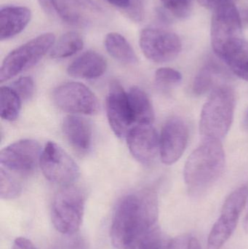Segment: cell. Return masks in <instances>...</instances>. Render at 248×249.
Segmentation results:
<instances>
[{
	"instance_id": "obj_29",
	"label": "cell",
	"mask_w": 248,
	"mask_h": 249,
	"mask_svg": "<svg viewBox=\"0 0 248 249\" xmlns=\"http://www.w3.org/2000/svg\"><path fill=\"white\" fill-rule=\"evenodd\" d=\"M182 75L179 71L171 68H160L155 73V81L158 86L167 88L179 84Z\"/></svg>"
},
{
	"instance_id": "obj_30",
	"label": "cell",
	"mask_w": 248,
	"mask_h": 249,
	"mask_svg": "<svg viewBox=\"0 0 248 249\" xmlns=\"http://www.w3.org/2000/svg\"><path fill=\"white\" fill-rule=\"evenodd\" d=\"M10 88L20 96L21 100H29L34 92V83L33 79L30 77H23L17 79Z\"/></svg>"
},
{
	"instance_id": "obj_33",
	"label": "cell",
	"mask_w": 248,
	"mask_h": 249,
	"mask_svg": "<svg viewBox=\"0 0 248 249\" xmlns=\"http://www.w3.org/2000/svg\"><path fill=\"white\" fill-rule=\"evenodd\" d=\"M12 249H36L32 241L23 237H18L13 242Z\"/></svg>"
},
{
	"instance_id": "obj_20",
	"label": "cell",
	"mask_w": 248,
	"mask_h": 249,
	"mask_svg": "<svg viewBox=\"0 0 248 249\" xmlns=\"http://www.w3.org/2000/svg\"><path fill=\"white\" fill-rule=\"evenodd\" d=\"M128 95L135 124H152L154 120V109L147 93L139 88L133 87Z\"/></svg>"
},
{
	"instance_id": "obj_34",
	"label": "cell",
	"mask_w": 248,
	"mask_h": 249,
	"mask_svg": "<svg viewBox=\"0 0 248 249\" xmlns=\"http://www.w3.org/2000/svg\"><path fill=\"white\" fill-rule=\"evenodd\" d=\"M187 249H202L198 238H194V237L189 238Z\"/></svg>"
},
{
	"instance_id": "obj_27",
	"label": "cell",
	"mask_w": 248,
	"mask_h": 249,
	"mask_svg": "<svg viewBox=\"0 0 248 249\" xmlns=\"http://www.w3.org/2000/svg\"><path fill=\"white\" fill-rule=\"evenodd\" d=\"M194 0H160L163 7L178 18L187 17L192 10Z\"/></svg>"
},
{
	"instance_id": "obj_8",
	"label": "cell",
	"mask_w": 248,
	"mask_h": 249,
	"mask_svg": "<svg viewBox=\"0 0 248 249\" xmlns=\"http://www.w3.org/2000/svg\"><path fill=\"white\" fill-rule=\"evenodd\" d=\"M139 44L144 55L155 63L173 61L182 49V41L176 34L158 28L143 29Z\"/></svg>"
},
{
	"instance_id": "obj_6",
	"label": "cell",
	"mask_w": 248,
	"mask_h": 249,
	"mask_svg": "<svg viewBox=\"0 0 248 249\" xmlns=\"http://www.w3.org/2000/svg\"><path fill=\"white\" fill-rule=\"evenodd\" d=\"M248 189L241 187L226 199L221 216L216 221L208 239V249H221L235 231L240 214L247 202Z\"/></svg>"
},
{
	"instance_id": "obj_15",
	"label": "cell",
	"mask_w": 248,
	"mask_h": 249,
	"mask_svg": "<svg viewBox=\"0 0 248 249\" xmlns=\"http://www.w3.org/2000/svg\"><path fill=\"white\" fill-rule=\"evenodd\" d=\"M133 158L143 165H151L160 152V138L151 124H136L127 136Z\"/></svg>"
},
{
	"instance_id": "obj_13",
	"label": "cell",
	"mask_w": 248,
	"mask_h": 249,
	"mask_svg": "<svg viewBox=\"0 0 248 249\" xmlns=\"http://www.w3.org/2000/svg\"><path fill=\"white\" fill-rule=\"evenodd\" d=\"M50 3L64 21L73 26H93L104 17L103 9L93 0H50Z\"/></svg>"
},
{
	"instance_id": "obj_11",
	"label": "cell",
	"mask_w": 248,
	"mask_h": 249,
	"mask_svg": "<svg viewBox=\"0 0 248 249\" xmlns=\"http://www.w3.org/2000/svg\"><path fill=\"white\" fill-rule=\"evenodd\" d=\"M42 152L36 141L23 139L15 142L1 151V168L20 175H28L39 163Z\"/></svg>"
},
{
	"instance_id": "obj_32",
	"label": "cell",
	"mask_w": 248,
	"mask_h": 249,
	"mask_svg": "<svg viewBox=\"0 0 248 249\" xmlns=\"http://www.w3.org/2000/svg\"><path fill=\"white\" fill-rule=\"evenodd\" d=\"M107 2L128 13L138 0H106Z\"/></svg>"
},
{
	"instance_id": "obj_24",
	"label": "cell",
	"mask_w": 248,
	"mask_h": 249,
	"mask_svg": "<svg viewBox=\"0 0 248 249\" xmlns=\"http://www.w3.org/2000/svg\"><path fill=\"white\" fill-rule=\"evenodd\" d=\"M84 46L83 37L74 32H67L54 44L50 52V57L55 59L71 56L81 51Z\"/></svg>"
},
{
	"instance_id": "obj_3",
	"label": "cell",
	"mask_w": 248,
	"mask_h": 249,
	"mask_svg": "<svg viewBox=\"0 0 248 249\" xmlns=\"http://www.w3.org/2000/svg\"><path fill=\"white\" fill-rule=\"evenodd\" d=\"M234 109V90L227 86L214 89L201 112L199 130L204 139L222 140L232 124Z\"/></svg>"
},
{
	"instance_id": "obj_31",
	"label": "cell",
	"mask_w": 248,
	"mask_h": 249,
	"mask_svg": "<svg viewBox=\"0 0 248 249\" xmlns=\"http://www.w3.org/2000/svg\"><path fill=\"white\" fill-rule=\"evenodd\" d=\"M234 1L235 0H199V2L203 7L214 10L221 6L234 4Z\"/></svg>"
},
{
	"instance_id": "obj_14",
	"label": "cell",
	"mask_w": 248,
	"mask_h": 249,
	"mask_svg": "<svg viewBox=\"0 0 248 249\" xmlns=\"http://www.w3.org/2000/svg\"><path fill=\"white\" fill-rule=\"evenodd\" d=\"M189 130L183 120L173 118L163 126L160 137V154L165 165L180 159L187 146Z\"/></svg>"
},
{
	"instance_id": "obj_37",
	"label": "cell",
	"mask_w": 248,
	"mask_h": 249,
	"mask_svg": "<svg viewBox=\"0 0 248 249\" xmlns=\"http://www.w3.org/2000/svg\"><path fill=\"white\" fill-rule=\"evenodd\" d=\"M242 18H243V20L246 22V23H248V10H246V11L243 13V14L241 16Z\"/></svg>"
},
{
	"instance_id": "obj_12",
	"label": "cell",
	"mask_w": 248,
	"mask_h": 249,
	"mask_svg": "<svg viewBox=\"0 0 248 249\" xmlns=\"http://www.w3.org/2000/svg\"><path fill=\"white\" fill-rule=\"evenodd\" d=\"M108 121L115 134L127 137L135 124L128 93L117 81L112 82L106 98Z\"/></svg>"
},
{
	"instance_id": "obj_28",
	"label": "cell",
	"mask_w": 248,
	"mask_h": 249,
	"mask_svg": "<svg viewBox=\"0 0 248 249\" xmlns=\"http://www.w3.org/2000/svg\"><path fill=\"white\" fill-rule=\"evenodd\" d=\"M63 235L52 244L50 249H87L85 239L77 232Z\"/></svg>"
},
{
	"instance_id": "obj_25",
	"label": "cell",
	"mask_w": 248,
	"mask_h": 249,
	"mask_svg": "<svg viewBox=\"0 0 248 249\" xmlns=\"http://www.w3.org/2000/svg\"><path fill=\"white\" fill-rule=\"evenodd\" d=\"M1 118L4 121H16L21 109V99L8 86H2L0 90Z\"/></svg>"
},
{
	"instance_id": "obj_21",
	"label": "cell",
	"mask_w": 248,
	"mask_h": 249,
	"mask_svg": "<svg viewBox=\"0 0 248 249\" xmlns=\"http://www.w3.org/2000/svg\"><path fill=\"white\" fill-rule=\"evenodd\" d=\"M106 51L116 61L129 65L138 63V58L133 48L120 34L111 32L105 38Z\"/></svg>"
},
{
	"instance_id": "obj_18",
	"label": "cell",
	"mask_w": 248,
	"mask_h": 249,
	"mask_svg": "<svg viewBox=\"0 0 248 249\" xmlns=\"http://www.w3.org/2000/svg\"><path fill=\"white\" fill-rule=\"evenodd\" d=\"M107 63L103 55L89 51L82 54L68 66V74L77 78L92 80L101 77L106 70Z\"/></svg>"
},
{
	"instance_id": "obj_4",
	"label": "cell",
	"mask_w": 248,
	"mask_h": 249,
	"mask_svg": "<svg viewBox=\"0 0 248 249\" xmlns=\"http://www.w3.org/2000/svg\"><path fill=\"white\" fill-rule=\"evenodd\" d=\"M85 195L80 187L68 185L55 195L51 209L54 228L63 235L77 233L83 223Z\"/></svg>"
},
{
	"instance_id": "obj_10",
	"label": "cell",
	"mask_w": 248,
	"mask_h": 249,
	"mask_svg": "<svg viewBox=\"0 0 248 249\" xmlns=\"http://www.w3.org/2000/svg\"><path fill=\"white\" fill-rule=\"evenodd\" d=\"M54 102L62 110L71 113L93 115L100 105L96 95L80 83H67L58 86L52 94Z\"/></svg>"
},
{
	"instance_id": "obj_7",
	"label": "cell",
	"mask_w": 248,
	"mask_h": 249,
	"mask_svg": "<svg viewBox=\"0 0 248 249\" xmlns=\"http://www.w3.org/2000/svg\"><path fill=\"white\" fill-rule=\"evenodd\" d=\"M39 165L47 179L64 187L72 184L80 176V168L75 161L55 142L46 143Z\"/></svg>"
},
{
	"instance_id": "obj_36",
	"label": "cell",
	"mask_w": 248,
	"mask_h": 249,
	"mask_svg": "<svg viewBox=\"0 0 248 249\" xmlns=\"http://www.w3.org/2000/svg\"><path fill=\"white\" fill-rule=\"evenodd\" d=\"M243 226H244L245 231L248 233V211L246 218H245L244 225H243Z\"/></svg>"
},
{
	"instance_id": "obj_23",
	"label": "cell",
	"mask_w": 248,
	"mask_h": 249,
	"mask_svg": "<svg viewBox=\"0 0 248 249\" xmlns=\"http://www.w3.org/2000/svg\"><path fill=\"white\" fill-rule=\"evenodd\" d=\"M126 249H175L173 238L155 226L134 241Z\"/></svg>"
},
{
	"instance_id": "obj_16",
	"label": "cell",
	"mask_w": 248,
	"mask_h": 249,
	"mask_svg": "<svg viewBox=\"0 0 248 249\" xmlns=\"http://www.w3.org/2000/svg\"><path fill=\"white\" fill-rule=\"evenodd\" d=\"M32 13L24 6H2L0 9V39L7 40L21 33L30 22Z\"/></svg>"
},
{
	"instance_id": "obj_9",
	"label": "cell",
	"mask_w": 248,
	"mask_h": 249,
	"mask_svg": "<svg viewBox=\"0 0 248 249\" xmlns=\"http://www.w3.org/2000/svg\"><path fill=\"white\" fill-rule=\"evenodd\" d=\"M211 43L217 55L230 42L243 38L242 17L234 4L214 10L211 20Z\"/></svg>"
},
{
	"instance_id": "obj_17",
	"label": "cell",
	"mask_w": 248,
	"mask_h": 249,
	"mask_svg": "<svg viewBox=\"0 0 248 249\" xmlns=\"http://www.w3.org/2000/svg\"><path fill=\"white\" fill-rule=\"evenodd\" d=\"M63 132L67 141L77 152L84 153L91 147L93 133L90 122L77 115H68L64 120Z\"/></svg>"
},
{
	"instance_id": "obj_5",
	"label": "cell",
	"mask_w": 248,
	"mask_h": 249,
	"mask_svg": "<svg viewBox=\"0 0 248 249\" xmlns=\"http://www.w3.org/2000/svg\"><path fill=\"white\" fill-rule=\"evenodd\" d=\"M55 43V35L52 33H45L13 50L6 56L1 64V83L36 65Z\"/></svg>"
},
{
	"instance_id": "obj_38",
	"label": "cell",
	"mask_w": 248,
	"mask_h": 249,
	"mask_svg": "<svg viewBox=\"0 0 248 249\" xmlns=\"http://www.w3.org/2000/svg\"><path fill=\"white\" fill-rule=\"evenodd\" d=\"M245 126H246V129L248 130V111L246 118H245Z\"/></svg>"
},
{
	"instance_id": "obj_2",
	"label": "cell",
	"mask_w": 248,
	"mask_h": 249,
	"mask_svg": "<svg viewBox=\"0 0 248 249\" xmlns=\"http://www.w3.org/2000/svg\"><path fill=\"white\" fill-rule=\"evenodd\" d=\"M224 166L225 153L221 141L204 139L186 161L183 171L185 182L191 191H202L218 180Z\"/></svg>"
},
{
	"instance_id": "obj_35",
	"label": "cell",
	"mask_w": 248,
	"mask_h": 249,
	"mask_svg": "<svg viewBox=\"0 0 248 249\" xmlns=\"http://www.w3.org/2000/svg\"><path fill=\"white\" fill-rule=\"evenodd\" d=\"M38 1H39V4L45 11L48 12V13L52 11V7H51L50 0H38Z\"/></svg>"
},
{
	"instance_id": "obj_26",
	"label": "cell",
	"mask_w": 248,
	"mask_h": 249,
	"mask_svg": "<svg viewBox=\"0 0 248 249\" xmlns=\"http://www.w3.org/2000/svg\"><path fill=\"white\" fill-rule=\"evenodd\" d=\"M22 192L20 183L7 172V170L1 168L0 170V196L1 199L10 200L18 197Z\"/></svg>"
},
{
	"instance_id": "obj_19",
	"label": "cell",
	"mask_w": 248,
	"mask_h": 249,
	"mask_svg": "<svg viewBox=\"0 0 248 249\" xmlns=\"http://www.w3.org/2000/svg\"><path fill=\"white\" fill-rule=\"evenodd\" d=\"M240 78L248 82V42L243 38L230 42L218 55Z\"/></svg>"
},
{
	"instance_id": "obj_22",
	"label": "cell",
	"mask_w": 248,
	"mask_h": 249,
	"mask_svg": "<svg viewBox=\"0 0 248 249\" xmlns=\"http://www.w3.org/2000/svg\"><path fill=\"white\" fill-rule=\"evenodd\" d=\"M224 74L221 66L215 62H208L199 70L193 83L194 93L198 96L205 94L218 87L217 81Z\"/></svg>"
},
{
	"instance_id": "obj_1",
	"label": "cell",
	"mask_w": 248,
	"mask_h": 249,
	"mask_svg": "<svg viewBox=\"0 0 248 249\" xmlns=\"http://www.w3.org/2000/svg\"><path fill=\"white\" fill-rule=\"evenodd\" d=\"M158 214V198L154 190H141L124 196L116 205L111 224L114 247L126 249L157 226Z\"/></svg>"
}]
</instances>
